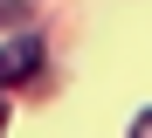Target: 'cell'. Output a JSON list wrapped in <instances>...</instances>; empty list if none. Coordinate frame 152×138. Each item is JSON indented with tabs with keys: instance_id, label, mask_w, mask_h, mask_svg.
Returning a JSON list of instances; mask_svg holds the SVG:
<instances>
[{
	"instance_id": "obj_1",
	"label": "cell",
	"mask_w": 152,
	"mask_h": 138,
	"mask_svg": "<svg viewBox=\"0 0 152 138\" xmlns=\"http://www.w3.org/2000/svg\"><path fill=\"white\" fill-rule=\"evenodd\" d=\"M35 69H42V42H7V48H0V90L28 83Z\"/></svg>"
},
{
	"instance_id": "obj_2",
	"label": "cell",
	"mask_w": 152,
	"mask_h": 138,
	"mask_svg": "<svg viewBox=\"0 0 152 138\" xmlns=\"http://www.w3.org/2000/svg\"><path fill=\"white\" fill-rule=\"evenodd\" d=\"M0 124H7V104H0Z\"/></svg>"
}]
</instances>
